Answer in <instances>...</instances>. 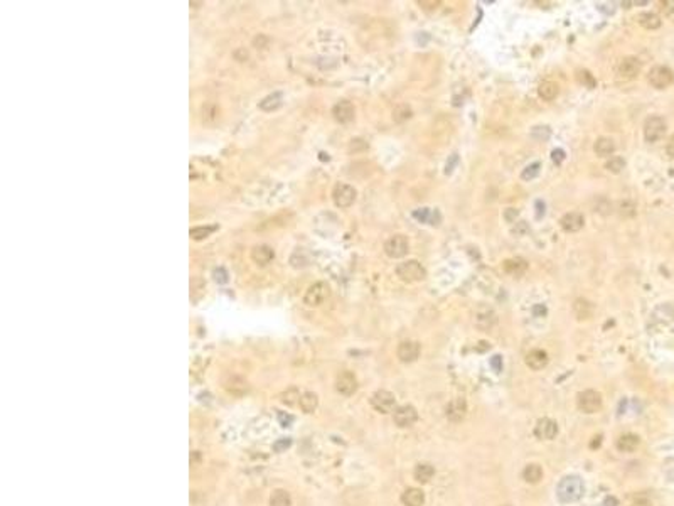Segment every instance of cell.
Here are the masks:
<instances>
[{"label": "cell", "mask_w": 674, "mask_h": 506, "mask_svg": "<svg viewBox=\"0 0 674 506\" xmlns=\"http://www.w3.org/2000/svg\"><path fill=\"white\" fill-rule=\"evenodd\" d=\"M299 405L305 414H312V412H315V409H317V405H319V396L315 395L314 391H305L304 395H300Z\"/></svg>", "instance_id": "cell-27"}, {"label": "cell", "mask_w": 674, "mask_h": 506, "mask_svg": "<svg viewBox=\"0 0 674 506\" xmlns=\"http://www.w3.org/2000/svg\"><path fill=\"white\" fill-rule=\"evenodd\" d=\"M408 252H410V243L405 235H393L391 238L386 240L384 253L389 258H403Z\"/></svg>", "instance_id": "cell-5"}, {"label": "cell", "mask_w": 674, "mask_h": 506, "mask_svg": "<svg viewBox=\"0 0 674 506\" xmlns=\"http://www.w3.org/2000/svg\"><path fill=\"white\" fill-rule=\"evenodd\" d=\"M593 150H595L598 157H610L615 152V142L610 137H600L593 144Z\"/></svg>", "instance_id": "cell-21"}, {"label": "cell", "mask_w": 674, "mask_h": 506, "mask_svg": "<svg viewBox=\"0 0 674 506\" xmlns=\"http://www.w3.org/2000/svg\"><path fill=\"white\" fill-rule=\"evenodd\" d=\"M214 278L218 280L219 283H226L228 282V275H226V272L223 270V268H216L214 270Z\"/></svg>", "instance_id": "cell-46"}, {"label": "cell", "mask_w": 674, "mask_h": 506, "mask_svg": "<svg viewBox=\"0 0 674 506\" xmlns=\"http://www.w3.org/2000/svg\"><path fill=\"white\" fill-rule=\"evenodd\" d=\"M634 506H650V501H649L647 496L639 494L637 498L634 499Z\"/></svg>", "instance_id": "cell-48"}, {"label": "cell", "mask_w": 674, "mask_h": 506, "mask_svg": "<svg viewBox=\"0 0 674 506\" xmlns=\"http://www.w3.org/2000/svg\"><path fill=\"white\" fill-rule=\"evenodd\" d=\"M624 167H625V160L622 159V157H619V155H615V157H610V160H607V164H605V169L609 172H612V174H619V172H622L624 171Z\"/></svg>", "instance_id": "cell-35"}, {"label": "cell", "mask_w": 674, "mask_h": 506, "mask_svg": "<svg viewBox=\"0 0 674 506\" xmlns=\"http://www.w3.org/2000/svg\"><path fill=\"white\" fill-rule=\"evenodd\" d=\"M273 257H275L273 248L268 247V245H258V247H254L253 252H251L253 262L256 265H260V267H265V265L270 263L273 260Z\"/></svg>", "instance_id": "cell-20"}, {"label": "cell", "mask_w": 674, "mask_h": 506, "mask_svg": "<svg viewBox=\"0 0 674 506\" xmlns=\"http://www.w3.org/2000/svg\"><path fill=\"white\" fill-rule=\"evenodd\" d=\"M502 268H504V272H507L509 275H514V277H519V275H522V273L526 272V268H527V263H526V260H522V258H509V260H506V262L502 263Z\"/></svg>", "instance_id": "cell-23"}, {"label": "cell", "mask_w": 674, "mask_h": 506, "mask_svg": "<svg viewBox=\"0 0 674 506\" xmlns=\"http://www.w3.org/2000/svg\"><path fill=\"white\" fill-rule=\"evenodd\" d=\"M522 477H524L526 483L536 484V483H540L541 477H543V469H541V466H538V464H527L524 467V471H522Z\"/></svg>", "instance_id": "cell-31"}, {"label": "cell", "mask_w": 674, "mask_h": 506, "mask_svg": "<svg viewBox=\"0 0 674 506\" xmlns=\"http://www.w3.org/2000/svg\"><path fill=\"white\" fill-rule=\"evenodd\" d=\"M396 275L401 278L403 282H420L427 277V270L423 268V265L418 262V260H407V262L398 263L396 267Z\"/></svg>", "instance_id": "cell-2"}, {"label": "cell", "mask_w": 674, "mask_h": 506, "mask_svg": "<svg viewBox=\"0 0 674 506\" xmlns=\"http://www.w3.org/2000/svg\"><path fill=\"white\" fill-rule=\"evenodd\" d=\"M573 312L575 316L582 321V319H588L593 314V306L585 299H577L573 304Z\"/></svg>", "instance_id": "cell-30"}, {"label": "cell", "mask_w": 674, "mask_h": 506, "mask_svg": "<svg viewBox=\"0 0 674 506\" xmlns=\"http://www.w3.org/2000/svg\"><path fill=\"white\" fill-rule=\"evenodd\" d=\"M332 115L339 122V124H349L352 118H354V107H352L351 102L341 100V102H337L336 105H334Z\"/></svg>", "instance_id": "cell-18"}, {"label": "cell", "mask_w": 674, "mask_h": 506, "mask_svg": "<svg viewBox=\"0 0 674 506\" xmlns=\"http://www.w3.org/2000/svg\"><path fill=\"white\" fill-rule=\"evenodd\" d=\"M647 81L656 89H666L674 83V73L667 66H654L647 74Z\"/></svg>", "instance_id": "cell-4"}, {"label": "cell", "mask_w": 674, "mask_h": 506, "mask_svg": "<svg viewBox=\"0 0 674 506\" xmlns=\"http://www.w3.org/2000/svg\"><path fill=\"white\" fill-rule=\"evenodd\" d=\"M640 69H642L640 61L637 58H634V56H627V58L622 59L619 66H617V74H619L620 79H634V78H637Z\"/></svg>", "instance_id": "cell-10"}, {"label": "cell", "mask_w": 674, "mask_h": 506, "mask_svg": "<svg viewBox=\"0 0 674 506\" xmlns=\"http://www.w3.org/2000/svg\"><path fill=\"white\" fill-rule=\"evenodd\" d=\"M418 6L422 9H425V11H433V9H437L440 6V2H438V0H430V2H427V0H418Z\"/></svg>", "instance_id": "cell-43"}, {"label": "cell", "mask_w": 674, "mask_h": 506, "mask_svg": "<svg viewBox=\"0 0 674 506\" xmlns=\"http://www.w3.org/2000/svg\"><path fill=\"white\" fill-rule=\"evenodd\" d=\"M558 93H560V86L556 83H553V81H543L538 86L540 98H543L545 102L555 100V98L558 96Z\"/></svg>", "instance_id": "cell-26"}, {"label": "cell", "mask_w": 674, "mask_h": 506, "mask_svg": "<svg viewBox=\"0 0 674 506\" xmlns=\"http://www.w3.org/2000/svg\"><path fill=\"white\" fill-rule=\"evenodd\" d=\"M551 159H553V162H556V164H562V160L565 159V152L562 149H556V150H553V154H551Z\"/></svg>", "instance_id": "cell-47"}, {"label": "cell", "mask_w": 674, "mask_h": 506, "mask_svg": "<svg viewBox=\"0 0 674 506\" xmlns=\"http://www.w3.org/2000/svg\"><path fill=\"white\" fill-rule=\"evenodd\" d=\"M290 504H292L290 496L284 489H277L275 493L272 494L270 501H268V506H290Z\"/></svg>", "instance_id": "cell-33"}, {"label": "cell", "mask_w": 674, "mask_h": 506, "mask_svg": "<svg viewBox=\"0 0 674 506\" xmlns=\"http://www.w3.org/2000/svg\"><path fill=\"white\" fill-rule=\"evenodd\" d=\"M412 115H413L412 108H410L408 105H405V103H401V105H398V107L393 110V120H394V122H398V124H401V122L408 120V118H412Z\"/></svg>", "instance_id": "cell-34"}, {"label": "cell", "mask_w": 674, "mask_h": 506, "mask_svg": "<svg viewBox=\"0 0 674 506\" xmlns=\"http://www.w3.org/2000/svg\"><path fill=\"white\" fill-rule=\"evenodd\" d=\"M396 354H398L399 361L413 363V361H417L418 356H420V344L417 341H403L398 346Z\"/></svg>", "instance_id": "cell-17"}, {"label": "cell", "mask_w": 674, "mask_h": 506, "mask_svg": "<svg viewBox=\"0 0 674 506\" xmlns=\"http://www.w3.org/2000/svg\"><path fill=\"white\" fill-rule=\"evenodd\" d=\"M558 434V425H556L555 420L551 419H540L538 424L534 427V436L541 439V441H551V439L556 437Z\"/></svg>", "instance_id": "cell-16"}, {"label": "cell", "mask_w": 674, "mask_h": 506, "mask_svg": "<svg viewBox=\"0 0 674 506\" xmlns=\"http://www.w3.org/2000/svg\"><path fill=\"white\" fill-rule=\"evenodd\" d=\"M393 420H394V424H396L398 427H401V429L412 427V425L418 420V412H417V409L412 407V405H401V407H398V409L394 410Z\"/></svg>", "instance_id": "cell-11"}, {"label": "cell", "mask_w": 674, "mask_h": 506, "mask_svg": "<svg viewBox=\"0 0 674 506\" xmlns=\"http://www.w3.org/2000/svg\"><path fill=\"white\" fill-rule=\"evenodd\" d=\"M299 400H300V393L297 388H289L284 395H282V401L287 405H295Z\"/></svg>", "instance_id": "cell-38"}, {"label": "cell", "mask_w": 674, "mask_h": 506, "mask_svg": "<svg viewBox=\"0 0 674 506\" xmlns=\"http://www.w3.org/2000/svg\"><path fill=\"white\" fill-rule=\"evenodd\" d=\"M595 439H597V441H593V442H592V444H590V447H593V449H595V447H598V446H600V442H602V441H600V439H602V437H600V436H598V437H595Z\"/></svg>", "instance_id": "cell-51"}, {"label": "cell", "mask_w": 674, "mask_h": 506, "mask_svg": "<svg viewBox=\"0 0 674 506\" xmlns=\"http://www.w3.org/2000/svg\"><path fill=\"white\" fill-rule=\"evenodd\" d=\"M640 439L635 436V434H624V436L619 437L617 441V449L620 452H634L635 449L639 447Z\"/></svg>", "instance_id": "cell-24"}, {"label": "cell", "mask_w": 674, "mask_h": 506, "mask_svg": "<svg viewBox=\"0 0 674 506\" xmlns=\"http://www.w3.org/2000/svg\"><path fill=\"white\" fill-rule=\"evenodd\" d=\"M637 21H639L640 26L644 27V29H649V31H654V29H659V27H661V17H659L657 14H654V12L639 14Z\"/></svg>", "instance_id": "cell-25"}, {"label": "cell", "mask_w": 674, "mask_h": 506, "mask_svg": "<svg viewBox=\"0 0 674 506\" xmlns=\"http://www.w3.org/2000/svg\"><path fill=\"white\" fill-rule=\"evenodd\" d=\"M666 154L669 155L671 159H674V135L669 139V142H667V145H666Z\"/></svg>", "instance_id": "cell-49"}, {"label": "cell", "mask_w": 674, "mask_h": 506, "mask_svg": "<svg viewBox=\"0 0 674 506\" xmlns=\"http://www.w3.org/2000/svg\"><path fill=\"white\" fill-rule=\"evenodd\" d=\"M666 130H667V125H666V120H664L662 117L650 115V117L645 118V122H644V137H645V140L650 142V144L661 140L664 137V134H666Z\"/></svg>", "instance_id": "cell-3"}, {"label": "cell", "mask_w": 674, "mask_h": 506, "mask_svg": "<svg viewBox=\"0 0 674 506\" xmlns=\"http://www.w3.org/2000/svg\"><path fill=\"white\" fill-rule=\"evenodd\" d=\"M492 366H494V370H496V371L501 370V356H494L492 358Z\"/></svg>", "instance_id": "cell-50"}, {"label": "cell", "mask_w": 674, "mask_h": 506, "mask_svg": "<svg viewBox=\"0 0 674 506\" xmlns=\"http://www.w3.org/2000/svg\"><path fill=\"white\" fill-rule=\"evenodd\" d=\"M445 415H447V419H449L450 422H454V424L462 422V420L465 419V415H467V403H465V400L464 398H454L449 405H447Z\"/></svg>", "instance_id": "cell-14"}, {"label": "cell", "mask_w": 674, "mask_h": 506, "mask_svg": "<svg viewBox=\"0 0 674 506\" xmlns=\"http://www.w3.org/2000/svg\"><path fill=\"white\" fill-rule=\"evenodd\" d=\"M496 323H497V316L491 307H479V309L475 311L474 324H475V328H479L480 331H489L496 326Z\"/></svg>", "instance_id": "cell-12"}, {"label": "cell", "mask_w": 674, "mask_h": 506, "mask_svg": "<svg viewBox=\"0 0 674 506\" xmlns=\"http://www.w3.org/2000/svg\"><path fill=\"white\" fill-rule=\"evenodd\" d=\"M282 100H284V98H282V93H272L270 96L263 98L260 103V108L265 112H273L282 107Z\"/></svg>", "instance_id": "cell-32"}, {"label": "cell", "mask_w": 674, "mask_h": 506, "mask_svg": "<svg viewBox=\"0 0 674 506\" xmlns=\"http://www.w3.org/2000/svg\"><path fill=\"white\" fill-rule=\"evenodd\" d=\"M366 147H367V144L362 139H354V140H351L349 150L351 152H357V150H364Z\"/></svg>", "instance_id": "cell-42"}, {"label": "cell", "mask_w": 674, "mask_h": 506, "mask_svg": "<svg viewBox=\"0 0 674 506\" xmlns=\"http://www.w3.org/2000/svg\"><path fill=\"white\" fill-rule=\"evenodd\" d=\"M401 503L405 506H423L425 503V494L418 488H408L401 494Z\"/></svg>", "instance_id": "cell-22"}, {"label": "cell", "mask_w": 674, "mask_h": 506, "mask_svg": "<svg viewBox=\"0 0 674 506\" xmlns=\"http://www.w3.org/2000/svg\"><path fill=\"white\" fill-rule=\"evenodd\" d=\"M433 474H435V469H433V466L427 464V462H423V464H418L417 467H415V471H413L415 479H417L418 483H422V484L428 483V481H430L432 477H433Z\"/></svg>", "instance_id": "cell-29"}, {"label": "cell", "mask_w": 674, "mask_h": 506, "mask_svg": "<svg viewBox=\"0 0 674 506\" xmlns=\"http://www.w3.org/2000/svg\"><path fill=\"white\" fill-rule=\"evenodd\" d=\"M290 444H292L290 439H282V441H278L275 446H273V449H275L277 452H284L290 447Z\"/></svg>", "instance_id": "cell-45"}, {"label": "cell", "mask_w": 674, "mask_h": 506, "mask_svg": "<svg viewBox=\"0 0 674 506\" xmlns=\"http://www.w3.org/2000/svg\"><path fill=\"white\" fill-rule=\"evenodd\" d=\"M371 405H373V409L376 412L389 414V412H394V410H396L394 409V407H396V398H394V395L388 390H378L376 393H373V396H371Z\"/></svg>", "instance_id": "cell-6"}, {"label": "cell", "mask_w": 674, "mask_h": 506, "mask_svg": "<svg viewBox=\"0 0 674 506\" xmlns=\"http://www.w3.org/2000/svg\"><path fill=\"white\" fill-rule=\"evenodd\" d=\"M659 6H661V11L667 16L674 12V0H664V2H659Z\"/></svg>", "instance_id": "cell-44"}, {"label": "cell", "mask_w": 674, "mask_h": 506, "mask_svg": "<svg viewBox=\"0 0 674 506\" xmlns=\"http://www.w3.org/2000/svg\"><path fill=\"white\" fill-rule=\"evenodd\" d=\"M577 79H578V83H582L583 86H587V88H595L597 86L595 78H593L587 69H578L577 71Z\"/></svg>", "instance_id": "cell-36"}, {"label": "cell", "mask_w": 674, "mask_h": 506, "mask_svg": "<svg viewBox=\"0 0 674 506\" xmlns=\"http://www.w3.org/2000/svg\"><path fill=\"white\" fill-rule=\"evenodd\" d=\"M224 388L229 391V393L234 395H243L248 391V383L239 376H231L229 381L224 383Z\"/></svg>", "instance_id": "cell-28"}, {"label": "cell", "mask_w": 674, "mask_h": 506, "mask_svg": "<svg viewBox=\"0 0 674 506\" xmlns=\"http://www.w3.org/2000/svg\"><path fill=\"white\" fill-rule=\"evenodd\" d=\"M331 295V288L325 282H315L314 285L309 287V290L305 292L304 295V302L310 307H317L322 302Z\"/></svg>", "instance_id": "cell-7"}, {"label": "cell", "mask_w": 674, "mask_h": 506, "mask_svg": "<svg viewBox=\"0 0 674 506\" xmlns=\"http://www.w3.org/2000/svg\"><path fill=\"white\" fill-rule=\"evenodd\" d=\"M526 365L534 371H540L548 365V354L543 349H532L526 356Z\"/></svg>", "instance_id": "cell-19"}, {"label": "cell", "mask_w": 674, "mask_h": 506, "mask_svg": "<svg viewBox=\"0 0 674 506\" xmlns=\"http://www.w3.org/2000/svg\"><path fill=\"white\" fill-rule=\"evenodd\" d=\"M560 225H562V228L567 231V233H577V231L582 230L583 225H585V218H583L582 213L570 211V213H567V215L562 216Z\"/></svg>", "instance_id": "cell-15"}, {"label": "cell", "mask_w": 674, "mask_h": 506, "mask_svg": "<svg viewBox=\"0 0 674 506\" xmlns=\"http://www.w3.org/2000/svg\"><path fill=\"white\" fill-rule=\"evenodd\" d=\"M356 189L349 184H337L332 191V199L337 208H349L356 201Z\"/></svg>", "instance_id": "cell-9"}, {"label": "cell", "mask_w": 674, "mask_h": 506, "mask_svg": "<svg viewBox=\"0 0 674 506\" xmlns=\"http://www.w3.org/2000/svg\"><path fill=\"white\" fill-rule=\"evenodd\" d=\"M336 390L344 396H351L357 390V380L351 371H342L336 378Z\"/></svg>", "instance_id": "cell-13"}, {"label": "cell", "mask_w": 674, "mask_h": 506, "mask_svg": "<svg viewBox=\"0 0 674 506\" xmlns=\"http://www.w3.org/2000/svg\"><path fill=\"white\" fill-rule=\"evenodd\" d=\"M435 215H438L437 211L433 213V211L428 210V208H423L422 211H417V213H415V218H418L420 221H423V223L437 225V223H435V220H433V218H435Z\"/></svg>", "instance_id": "cell-37"}, {"label": "cell", "mask_w": 674, "mask_h": 506, "mask_svg": "<svg viewBox=\"0 0 674 506\" xmlns=\"http://www.w3.org/2000/svg\"><path fill=\"white\" fill-rule=\"evenodd\" d=\"M578 409L583 414H595L602 409V395L595 390H585L578 395Z\"/></svg>", "instance_id": "cell-8"}, {"label": "cell", "mask_w": 674, "mask_h": 506, "mask_svg": "<svg viewBox=\"0 0 674 506\" xmlns=\"http://www.w3.org/2000/svg\"><path fill=\"white\" fill-rule=\"evenodd\" d=\"M583 493H585V486H583V481L578 476L563 477L560 481L558 488H556V494H558L560 501H563V503L578 501L583 496Z\"/></svg>", "instance_id": "cell-1"}, {"label": "cell", "mask_w": 674, "mask_h": 506, "mask_svg": "<svg viewBox=\"0 0 674 506\" xmlns=\"http://www.w3.org/2000/svg\"><path fill=\"white\" fill-rule=\"evenodd\" d=\"M619 208H620V215L622 216H634L635 215V206L632 205V203H629V201L620 203Z\"/></svg>", "instance_id": "cell-41"}, {"label": "cell", "mask_w": 674, "mask_h": 506, "mask_svg": "<svg viewBox=\"0 0 674 506\" xmlns=\"http://www.w3.org/2000/svg\"><path fill=\"white\" fill-rule=\"evenodd\" d=\"M538 172H540V164H538V162H534V164L527 165L524 171H522L521 177L524 179V181H527V179H532V177L538 176Z\"/></svg>", "instance_id": "cell-40"}, {"label": "cell", "mask_w": 674, "mask_h": 506, "mask_svg": "<svg viewBox=\"0 0 674 506\" xmlns=\"http://www.w3.org/2000/svg\"><path fill=\"white\" fill-rule=\"evenodd\" d=\"M214 228L213 226H197V228H192L191 230V236L194 240H204V238H207L209 236V233L213 231Z\"/></svg>", "instance_id": "cell-39"}]
</instances>
